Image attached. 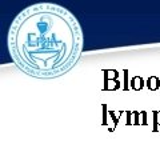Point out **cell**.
Returning <instances> with one entry per match:
<instances>
[{
	"mask_svg": "<svg viewBox=\"0 0 160 144\" xmlns=\"http://www.w3.org/2000/svg\"><path fill=\"white\" fill-rule=\"evenodd\" d=\"M8 49L13 63L27 75L58 77L68 72L82 55V27L62 6L32 4L13 19Z\"/></svg>",
	"mask_w": 160,
	"mask_h": 144,
	"instance_id": "cell-1",
	"label": "cell"
}]
</instances>
